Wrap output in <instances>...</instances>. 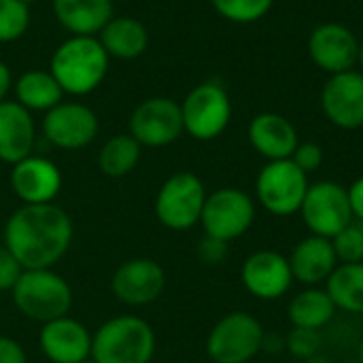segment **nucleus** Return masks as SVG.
I'll use <instances>...</instances> for the list:
<instances>
[{"instance_id":"nucleus-17","label":"nucleus","mask_w":363,"mask_h":363,"mask_svg":"<svg viewBox=\"0 0 363 363\" xmlns=\"http://www.w3.org/2000/svg\"><path fill=\"white\" fill-rule=\"evenodd\" d=\"M11 187L23 204H49L62 189V172L51 160L28 155L13 164Z\"/></svg>"},{"instance_id":"nucleus-15","label":"nucleus","mask_w":363,"mask_h":363,"mask_svg":"<svg viewBox=\"0 0 363 363\" xmlns=\"http://www.w3.org/2000/svg\"><path fill=\"white\" fill-rule=\"evenodd\" d=\"M240 281L253 298L274 302L291 289L294 274L285 255L277 251H255L245 259Z\"/></svg>"},{"instance_id":"nucleus-38","label":"nucleus","mask_w":363,"mask_h":363,"mask_svg":"<svg viewBox=\"0 0 363 363\" xmlns=\"http://www.w3.org/2000/svg\"><path fill=\"white\" fill-rule=\"evenodd\" d=\"M13 87V74H11V68L6 66V62L0 60V102L6 100V94L11 91Z\"/></svg>"},{"instance_id":"nucleus-5","label":"nucleus","mask_w":363,"mask_h":363,"mask_svg":"<svg viewBox=\"0 0 363 363\" xmlns=\"http://www.w3.org/2000/svg\"><path fill=\"white\" fill-rule=\"evenodd\" d=\"M183 130L196 140L219 138L232 121V100L217 81L196 85L181 102Z\"/></svg>"},{"instance_id":"nucleus-24","label":"nucleus","mask_w":363,"mask_h":363,"mask_svg":"<svg viewBox=\"0 0 363 363\" xmlns=\"http://www.w3.org/2000/svg\"><path fill=\"white\" fill-rule=\"evenodd\" d=\"M338 308L332 302L330 294L321 287H306L298 296L291 298L287 317L291 328H306V330H323L328 328Z\"/></svg>"},{"instance_id":"nucleus-1","label":"nucleus","mask_w":363,"mask_h":363,"mask_svg":"<svg viewBox=\"0 0 363 363\" xmlns=\"http://www.w3.org/2000/svg\"><path fill=\"white\" fill-rule=\"evenodd\" d=\"M72 221L66 211L49 204H23L4 228V247L23 270L53 268L70 249Z\"/></svg>"},{"instance_id":"nucleus-37","label":"nucleus","mask_w":363,"mask_h":363,"mask_svg":"<svg viewBox=\"0 0 363 363\" xmlns=\"http://www.w3.org/2000/svg\"><path fill=\"white\" fill-rule=\"evenodd\" d=\"M262 351H266V353H281V351H285V338L283 336H279V334H264V340H262Z\"/></svg>"},{"instance_id":"nucleus-29","label":"nucleus","mask_w":363,"mask_h":363,"mask_svg":"<svg viewBox=\"0 0 363 363\" xmlns=\"http://www.w3.org/2000/svg\"><path fill=\"white\" fill-rule=\"evenodd\" d=\"M30 28V4L21 0H0V45L21 38Z\"/></svg>"},{"instance_id":"nucleus-35","label":"nucleus","mask_w":363,"mask_h":363,"mask_svg":"<svg viewBox=\"0 0 363 363\" xmlns=\"http://www.w3.org/2000/svg\"><path fill=\"white\" fill-rule=\"evenodd\" d=\"M0 363H28L21 345L15 342L13 338L0 336Z\"/></svg>"},{"instance_id":"nucleus-30","label":"nucleus","mask_w":363,"mask_h":363,"mask_svg":"<svg viewBox=\"0 0 363 363\" xmlns=\"http://www.w3.org/2000/svg\"><path fill=\"white\" fill-rule=\"evenodd\" d=\"M334 253L338 264H357L363 262V223L353 221L340 234L332 238Z\"/></svg>"},{"instance_id":"nucleus-18","label":"nucleus","mask_w":363,"mask_h":363,"mask_svg":"<svg viewBox=\"0 0 363 363\" xmlns=\"http://www.w3.org/2000/svg\"><path fill=\"white\" fill-rule=\"evenodd\" d=\"M40 349L53 363H81L91 357V336L79 321L60 317L43 323Z\"/></svg>"},{"instance_id":"nucleus-20","label":"nucleus","mask_w":363,"mask_h":363,"mask_svg":"<svg viewBox=\"0 0 363 363\" xmlns=\"http://www.w3.org/2000/svg\"><path fill=\"white\" fill-rule=\"evenodd\" d=\"M287 259L291 266L294 281L306 287H319L338 268V257L334 253L332 240L313 234L302 238Z\"/></svg>"},{"instance_id":"nucleus-6","label":"nucleus","mask_w":363,"mask_h":363,"mask_svg":"<svg viewBox=\"0 0 363 363\" xmlns=\"http://www.w3.org/2000/svg\"><path fill=\"white\" fill-rule=\"evenodd\" d=\"M308 174L291 160L268 162L255 179V198L274 217H291L300 213L308 191Z\"/></svg>"},{"instance_id":"nucleus-27","label":"nucleus","mask_w":363,"mask_h":363,"mask_svg":"<svg viewBox=\"0 0 363 363\" xmlns=\"http://www.w3.org/2000/svg\"><path fill=\"white\" fill-rule=\"evenodd\" d=\"M140 145L130 134H119L108 138L98 153V168L111 179H121L130 174L140 160Z\"/></svg>"},{"instance_id":"nucleus-11","label":"nucleus","mask_w":363,"mask_h":363,"mask_svg":"<svg viewBox=\"0 0 363 363\" xmlns=\"http://www.w3.org/2000/svg\"><path fill=\"white\" fill-rule=\"evenodd\" d=\"M183 132L181 104L166 96L143 100L130 115V136L140 147H168Z\"/></svg>"},{"instance_id":"nucleus-7","label":"nucleus","mask_w":363,"mask_h":363,"mask_svg":"<svg viewBox=\"0 0 363 363\" xmlns=\"http://www.w3.org/2000/svg\"><path fill=\"white\" fill-rule=\"evenodd\" d=\"M264 325L249 313L236 311L217 321L206 340V353L213 363H249L264 340Z\"/></svg>"},{"instance_id":"nucleus-28","label":"nucleus","mask_w":363,"mask_h":363,"mask_svg":"<svg viewBox=\"0 0 363 363\" xmlns=\"http://www.w3.org/2000/svg\"><path fill=\"white\" fill-rule=\"evenodd\" d=\"M211 4L232 23H255L270 13L274 0H211Z\"/></svg>"},{"instance_id":"nucleus-44","label":"nucleus","mask_w":363,"mask_h":363,"mask_svg":"<svg viewBox=\"0 0 363 363\" xmlns=\"http://www.w3.org/2000/svg\"><path fill=\"white\" fill-rule=\"evenodd\" d=\"M345 363H357V362H345Z\"/></svg>"},{"instance_id":"nucleus-9","label":"nucleus","mask_w":363,"mask_h":363,"mask_svg":"<svg viewBox=\"0 0 363 363\" xmlns=\"http://www.w3.org/2000/svg\"><path fill=\"white\" fill-rule=\"evenodd\" d=\"M255 221L253 198L238 187H221L206 196L200 223L206 236L232 242L247 234Z\"/></svg>"},{"instance_id":"nucleus-16","label":"nucleus","mask_w":363,"mask_h":363,"mask_svg":"<svg viewBox=\"0 0 363 363\" xmlns=\"http://www.w3.org/2000/svg\"><path fill=\"white\" fill-rule=\"evenodd\" d=\"M164 287L166 272L157 262L149 257L123 262L111 279V289L115 298L128 306H145L155 302L162 296Z\"/></svg>"},{"instance_id":"nucleus-43","label":"nucleus","mask_w":363,"mask_h":363,"mask_svg":"<svg viewBox=\"0 0 363 363\" xmlns=\"http://www.w3.org/2000/svg\"><path fill=\"white\" fill-rule=\"evenodd\" d=\"M81 363H96L94 359H85V362H81Z\"/></svg>"},{"instance_id":"nucleus-34","label":"nucleus","mask_w":363,"mask_h":363,"mask_svg":"<svg viewBox=\"0 0 363 363\" xmlns=\"http://www.w3.org/2000/svg\"><path fill=\"white\" fill-rule=\"evenodd\" d=\"M21 272L23 268L19 266L15 255L6 247H0V291L13 289Z\"/></svg>"},{"instance_id":"nucleus-22","label":"nucleus","mask_w":363,"mask_h":363,"mask_svg":"<svg viewBox=\"0 0 363 363\" xmlns=\"http://www.w3.org/2000/svg\"><path fill=\"white\" fill-rule=\"evenodd\" d=\"M53 15L72 36H98L108 23L113 0H51Z\"/></svg>"},{"instance_id":"nucleus-31","label":"nucleus","mask_w":363,"mask_h":363,"mask_svg":"<svg viewBox=\"0 0 363 363\" xmlns=\"http://www.w3.org/2000/svg\"><path fill=\"white\" fill-rule=\"evenodd\" d=\"M323 336L319 330H306V328H291V332L285 336V351L296 359H311L321 353Z\"/></svg>"},{"instance_id":"nucleus-8","label":"nucleus","mask_w":363,"mask_h":363,"mask_svg":"<svg viewBox=\"0 0 363 363\" xmlns=\"http://www.w3.org/2000/svg\"><path fill=\"white\" fill-rule=\"evenodd\" d=\"M206 189L194 172H177L164 181L155 198V215L172 232L191 230L200 223L206 202Z\"/></svg>"},{"instance_id":"nucleus-10","label":"nucleus","mask_w":363,"mask_h":363,"mask_svg":"<svg viewBox=\"0 0 363 363\" xmlns=\"http://www.w3.org/2000/svg\"><path fill=\"white\" fill-rule=\"evenodd\" d=\"M300 215L313 236H323L330 240L355 221L347 187L334 181L311 183L300 206Z\"/></svg>"},{"instance_id":"nucleus-33","label":"nucleus","mask_w":363,"mask_h":363,"mask_svg":"<svg viewBox=\"0 0 363 363\" xmlns=\"http://www.w3.org/2000/svg\"><path fill=\"white\" fill-rule=\"evenodd\" d=\"M228 253H230V242H223V240L213 238V236H204L198 245V257L208 266L223 264Z\"/></svg>"},{"instance_id":"nucleus-14","label":"nucleus","mask_w":363,"mask_h":363,"mask_svg":"<svg viewBox=\"0 0 363 363\" xmlns=\"http://www.w3.org/2000/svg\"><path fill=\"white\" fill-rule=\"evenodd\" d=\"M321 111L332 125L359 130L363 125V72L353 68L332 74L321 89Z\"/></svg>"},{"instance_id":"nucleus-3","label":"nucleus","mask_w":363,"mask_h":363,"mask_svg":"<svg viewBox=\"0 0 363 363\" xmlns=\"http://www.w3.org/2000/svg\"><path fill=\"white\" fill-rule=\"evenodd\" d=\"M153 355L155 334L140 317H115L91 336L96 363H151Z\"/></svg>"},{"instance_id":"nucleus-19","label":"nucleus","mask_w":363,"mask_h":363,"mask_svg":"<svg viewBox=\"0 0 363 363\" xmlns=\"http://www.w3.org/2000/svg\"><path fill=\"white\" fill-rule=\"evenodd\" d=\"M251 147L268 162L291 160L296 147L300 145L296 125L281 113H259L251 119L247 130Z\"/></svg>"},{"instance_id":"nucleus-42","label":"nucleus","mask_w":363,"mask_h":363,"mask_svg":"<svg viewBox=\"0 0 363 363\" xmlns=\"http://www.w3.org/2000/svg\"><path fill=\"white\" fill-rule=\"evenodd\" d=\"M21 2H26V4H32V2H38V0H21Z\"/></svg>"},{"instance_id":"nucleus-39","label":"nucleus","mask_w":363,"mask_h":363,"mask_svg":"<svg viewBox=\"0 0 363 363\" xmlns=\"http://www.w3.org/2000/svg\"><path fill=\"white\" fill-rule=\"evenodd\" d=\"M304 363H332V362H330L328 357H323V355L319 353V355H315V357H311V359H306V362H304Z\"/></svg>"},{"instance_id":"nucleus-2","label":"nucleus","mask_w":363,"mask_h":363,"mask_svg":"<svg viewBox=\"0 0 363 363\" xmlns=\"http://www.w3.org/2000/svg\"><path fill=\"white\" fill-rule=\"evenodd\" d=\"M108 53L98 36H68L51 55L49 72L68 96H87L96 91L108 72Z\"/></svg>"},{"instance_id":"nucleus-21","label":"nucleus","mask_w":363,"mask_h":363,"mask_svg":"<svg viewBox=\"0 0 363 363\" xmlns=\"http://www.w3.org/2000/svg\"><path fill=\"white\" fill-rule=\"evenodd\" d=\"M36 143V125L32 113L17 100L0 102V160L4 164H17L32 155Z\"/></svg>"},{"instance_id":"nucleus-23","label":"nucleus","mask_w":363,"mask_h":363,"mask_svg":"<svg viewBox=\"0 0 363 363\" xmlns=\"http://www.w3.org/2000/svg\"><path fill=\"white\" fill-rule=\"evenodd\" d=\"M108 57L115 60H136L149 47V30L143 21L128 15H113L108 23L98 32Z\"/></svg>"},{"instance_id":"nucleus-36","label":"nucleus","mask_w":363,"mask_h":363,"mask_svg":"<svg viewBox=\"0 0 363 363\" xmlns=\"http://www.w3.org/2000/svg\"><path fill=\"white\" fill-rule=\"evenodd\" d=\"M347 194H349V204H351L353 219L363 223V177L355 179L351 183V187L347 189Z\"/></svg>"},{"instance_id":"nucleus-13","label":"nucleus","mask_w":363,"mask_h":363,"mask_svg":"<svg viewBox=\"0 0 363 363\" xmlns=\"http://www.w3.org/2000/svg\"><path fill=\"white\" fill-rule=\"evenodd\" d=\"M306 49L313 64L332 77L338 72L353 70L357 66L359 40L349 26L338 21H325L313 28Z\"/></svg>"},{"instance_id":"nucleus-41","label":"nucleus","mask_w":363,"mask_h":363,"mask_svg":"<svg viewBox=\"0 0 363 363\" xmlns=\"http://www.w3.org/2000/svg\"><path fill=\"white\" fill-rule=\"evenodd\" d=\"M357 64L363 68V38L359 40V53H357Z\"/></svg>"},{"instance_id":"nucleus-40","label":"nucleus","mask_w":363,"mask_h":363,"mask_svg":"<svg viewBox=\"0 0 363 363\" xmlns=\"http://www.w3.org/2000/svg\"><path fill=\"white\" fill-rule=\"evenodd\" d=\"M355 362L363 363V338L359 340V345H357V359Z\"/></svg>"},{"instance_id":"nucleus-26","label":"nucleus","mask_w":363,"mask_h":363,"mask_svg":"<svg viewBox=\"0 0 363 363\" xmlns=\"http://www.w3.org/2000/svg\"><path fill=\"white\" fill-rule=\"evenodd\" d=\"M325 291L338 311L363 315V262L338 264V268L325 281Z\"/></svg>"},{"instance_id":"nucleus-12","label":"nucleus","mask_w":363,"mask_h":363,"mask_svg":"<svg viewBox=\"0 0 363 363\" xmlns=\"http://www.w3.org/2000/svg\"><path fill=\"white\" fill-rule=\"evenodd\" d=\"M100 121L98 115L83 102L68 100L60 102L43 117V134L45 138L66 151H77L94 143L98 136Z\"/></svg>"},{"instance_id":"nucleus-25","label":"nucleus","mask_w":363,"mask_h":363,"mask_svg":"<svg viewBox=\"0 0 363 363\" xmlns=\"http://www.w3.org/2000/svg\"><path fill=\"white\" fill-rule=\"evenodd\" d=\"M15 100L30 113H47L64 100V91L49 70H28L15 81Z\"/></svg>"},{"instance_id":"nucleus-4","label":"nucleus","mask_w":363,"mask_h":363,"mask_svg":"<svg viewBox=\"0 0 363 363\" xmlns=\"http://www.w3.org/2000/svg\"><path fill=\"white\" fill-rule=\"evenodd\" d=\"M11 291L17 311L40 323L66 317L72 306L70 285L51 268L23 270Z\"/></svg>"},{"instance_id":"nucleus-32","label":"nucleus","mask_w":363,"mask_h":363,"mask_svg":"<svg viewBox=\"0 0 363 363\" xmlns=\"http://www.w3.org/2000/svg\"><path fill=\"white\" fill-rule=\"evenodd\" d=\"M323 160H325L323 147L317 143H300L291 155V162L306 174L317 172L323 166Z\"/></svg>"}]
</instances>
